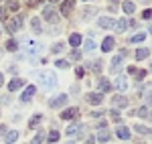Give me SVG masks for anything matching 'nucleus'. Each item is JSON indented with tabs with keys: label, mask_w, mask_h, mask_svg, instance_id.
<instances>
[{
	"label": "nucleus",
	"mask_w": 152,
	"mask_h": 144,
	"mask_svg": "<svg viewBox=\"0 0 152 144\" xmlns=\"http://www.w3.org/2000/svg\"><path fill=\"white\" fill-rule=\"evenodd\" d=\"M35 79H39L41 85H45V87H55L57 85V77H55L53 71H39L35 73Z\"/></svg>",
	"instance_id": "nucleus-1"
},
{
	"label": "nucleus",
	"mask_w": 152,
	"mask_h": 144,
	"mask_svg": "<svg viewBox=\"0 0 152 144\" xmlns=\"http://www.w3.org/2000/svg\"><path fill=\"white\" fill-rule=\"evenodd\" d=\"M65 104H67V96L61 94V96L53 97V99L49 102V108H61V106H65Z\"/></svg>",
	"instance_id": "nucleus-2"
},
{
	"label": "nucleus",
	"mask_w": 152,
	"mask_h": 144,
	"mask_svg": "<svg viewBox=\"0 0 152 144\" xmlns=\"http://www.w3.org/2000/svg\"><path fill=\"white\" fill-rule=\"evenodd\" d=\"M20 24H23V18H20V16H14V18H10V20L6 23V29H8L10 33H14V31L20 29Z\"/></svg>",
	"instance_id": "nucleus-3"
},
{
	"label": "nucleus",
	"mask_w": 152,
	"mask_h": 144,
	"mask_svg": "<svg viewBox=\"0 0 152 144\" xmlns=\"http://www.w3.org/2000/svg\"><path fill=\"white\" fill-rule=\"evenodd\" d=\"M112 106H116V108H126V106H128V97L114 96V97H112Z\"/></svg>",
	"instance_id": "nucleus-4"
},
{
	"label": "nucleus",
	"mask_w": 152,
	"mask_h": 144,
	"mask_svg": "<svg viewBox=\"0 0 152 144\" xmlns=\"http://www.w3.org/2000/svg\"><path fill=\"white\" fill-rule=\"evenodd\" d=\"M116 47V41H114V37H105L104 43H102V51H105V53H110L112 49Z\"/></svg>",
	"instance_id": "nucleus-5"
},
{
	"label": "nucleus",
	"mask_w": 152,
	"mask_h": 144,
	"mask_svg": "<svg viewBox=\"0 0 152 144\" xmlns=\"http://www.w3.org/2000/svg\"><path fill=\"white\" fill-rule=\"evenodd\" d=\"M43 18L49 20V23H57V20H59V18H57V12L53 10V8H45V10H43Z\"/></svg>",
	"instance_id": "nucleus-6"
},
{
	"label": "nucleus",
	"mask_w": 152,
	"mask_h": 144,
	"mask_svg": "<svg viewBox=\"0 0 152 144\" xmlns=\"http://www.w3.org/2000/svg\"><path fill=\"white\" fill-rule=\"evenodd\" d=\"M114 87H116L118 91H126L128 89V81H126V77H116V81H114Z\"/></svg>",
	"instance_id": "nucleus-7"
},
{
	"label": "nucleus",
	"mask_w": 152,
	"mask_h": 144,
	"mask_svg": "<svg viewBox=\"0 0 152 144\" xmlns=\"http://www.w3.org/2000/svg\"><path fill=\"white\" fill-rule=\"evenodd\" d=\"M77 114H79V110H77V108H67V110H63L61 118H63V120H71V118H75Z\"/></svg>",
	"instance_id": "nucleus-8"
},
{
	"label": "nucleus",
	"mask_w": 152,
	"mask_h": 144,
	"mask_svg": "<svg viewBox=\"0 0 152 144\" xmlns=\"http://www.w3.org/2000/svg\"><path fill=\"white\" fill-rule=\"evenodd\" d=\"M35 91H37V89H35V85H28V87L24 89V94L20 96V99H23V102H28V99H33Z\"/></svg>",
	"instance_id": "nucleus-9"
},
{
	"label": "nucleus",
	"mask_w": 152,
	"mask_h": 144,
	"mask_svg": "<svg viewBox=\"0 0 152 144\" xmlns=\"http://www.w3.org/2000/svg\"><path fill=\"white\" fill-rule=\"evenodd\" d=\"M97 87H99V91H110V89H112V83H110L105 77H99V79H97Z\"/></svg>",
	"instance_id": "nucleus-10"
},
{
	"label": "nucleus",
	"mask_w": 152,
	"mask_h": 144,
	"mask_svg": "<svg viewBox=\"0 0 152 144\" xmlns=\"http://www.w3.org/2000/svg\"><path fill=\"white\" fill-rule=\"evenodd\" d=\"M102 99H104L102 94H87V102H89V104H94V106H99V104H102Z\"/></svg>",
	"instance_id": "nucleus-11"
},
{
	"label": "nucleus",
	"mask_w": 152,
	"mask_h": 144,
	"mask_svg": "<svg viewBox=\"0 0 152 144\" xmlns=\"http://www.w3.org/2000/svg\"><path fill=\"white\" fill-rule=\"evenodd\" d=\"M73 6H75L73 0H65V2L61 4V12H63V14H71V12H73Z\"/></svg>",
	"instance_id": "nucleus-12"
},
{
	"label": "nucleus",
	"mask_w": 152,
	"mask_h": 144,
	"mask_svg": "<svg viewBox=\"0 0 152 144\" xmlns=\"http://www.w3.org/2000/svg\"><path fill=\"white\" fill-rule=\"evenodd\" d=\"M97 24H99L102 29H112V26H114V20H112V18H107V16H102V18L97 20Z\"/></svg>",
	"instance_id": "nucleus-13"
},
{
	"label": "nucleus",
	"mask_w": 152,
	"mask_h": 144,
	"mask_svg": "<svg viewBox=\"0 0 152 144\" xmlns=\"http://www.w3.org/2000/svg\"><path fill=\"white\" fill-rule=\"evenodd\" d=\"M23 85H24V79H12L10 83H8V89H10V91H16V89H20Z\"/></svg>",
	"instance_id": "nucleus-14"
},
{
	"label": "nucleus",
	"mask_w": 152,
	"mask_h": 144,
	"mask_svg": "<svg viewBox=\"0 0 152 144\" xmlns=\"http://www.w3.org/2000/svg\"><path fill=\"white\" fill-rule=\"evenodd\" d=\"M120 61H122V55H118V57H114V61H112V73H118L120 69H122Z\"/></svg>",
	"instance_id": "nucleus-15"
},
{
	"label": "nucleus",
	"mask_w": 152,
	"mask_h": 144,
	"mask_svg": "<svg viewBox=\"0 0 152 144\" xmlns=\"http://www.w3.org/2000/svg\"><path fill=\"white\" fill-rule=\"evenodd\" d=\"M69 45H73V47H79V45H81V35H77V33H75V35H71V37H69Z\"/></svg>",
	"instance_id": "nucleus-16"
},
{
	"label": "nucleus",
	"mask_w": 152,
	"mask_h": 144,
	"mask_svg": "<svg viewBox=\"0 0 152 144\" xmlns=\"http://www.w3.org/2000/svg\"><path fill=\"white\" fill-rule=\"evenodd\" d=\"M110 138H112V134L107 132V130H102V132L97 134V142H107Z\"/></svg>",
	"instance_id": "nucleus-17"
},
{
	"label": "nucleus",
	"mask_w": 152,
	"mask_h": 144,
	"mask_svg": "<svg viewBox=\"0 0 152 144\" xmlns=\"http://www.w3.org/2000/svg\"><path fill=\"white\" fill-rule=\"evenodd\" d=\"M118 138H122V140H128L130 138V130L128 128H118Z\"/></svg>",
	"instance_id": "nucleus-18"
},
{
	"label": "nucleus",
	"mask_w": 152,
	"mask_h": 144,
	"mask_svg": "<svg viewBox=\"0 0 152 144\" xmlns=\"http://www.w3.org/2000/svg\"><path fill=\"white\" fill-rule=\"evenodd\" d=\"M79 128H83V126H79V124H71L69 128L65 130V134H67V136H73V134H77V132H79Z\"/></svg>",
	"instance_id": "nucleus-19"
},
{
	"label": "nucleus",
	"mask_w": 152,
	"mask_h": 144,
	"mask_svg": "<svg viewBox=\"0 0 152 144\" xmlns=\"http://www.w3.org/2000/svg\"><path fill=\"white\" fill-rule=\"evenodd\" d=\"M122 8H124V12H128V14H132V12L136 10V6H134V2H124V4H122Z\"/></svg>",
	"instance_id": "nucleus-20"
},
{
	"label": "nucleus",
	"mask_w": 152,
	"mask_h": 144,
	"mask_svg": "<svg viewBox=\"0 0 152 144\" xmlns=\"http://www.w3.org/2000/svg\"><path fill=\"white\" fill-rule=\"evenodd\" d=\"M18 140V132H8L6 134V144H14Z\"/></svg>",
	"instance_id": "nucleus-21"
},
{
	"label": "nucleus",
	"mask_w": 152,
	"mask_h": 144,
	"mask_svg": "<svg viewBox=\"0 0 152 144\" xmlns=\"http://www.w3.org/2000/svg\"><path fill=\"white\" fill-rule=\"evenodd\" d=\"M148 53H150L148 49H138V51H136V59H138V61L146 59V57H148Z\"/></svg>",
	"instance_id": "nucleus-22"
},
{
	"label": "nucleus",
	"mask_w": 152,
	"mask_h": 144,
	"mask_svg": "<svg viewBox=\"0 0 152 144\" xmlns=\"http://www.w3.org/2000/svg\"><path fill=\"white\" fill-rule=\"evenodd\" d=\"M31 29H33V33H41V20L39 18H33L31 20Z\"/></svg>",
	"instance_id": "nucleus-23"
},
{
	"label": "nucleus",
	"mask_w": 152,
	"mask_h": 144,
	"mask_svg": "<svg viewBox=\"0 0 152 144\" xmlns=\"http://www.w3.org/2000/svg\"><path fill=\"white\" fill-rule=\"evenodd\" d=\"M43 140H45V132H43V130H39V132H37V136L33 138V142H31V144H41Z\"/></svg>",
	"instance_id": "nucleus-24"
},
{
	"label": "nucleus",
	"mask_w": 152,
	"mask_h": 144,
	"mask_svg": "<svg viewBox=\"0 0 152 144\" xmlns=\"http://www.w3.org/2000/svg\"><path fill=\"white\" fill-rule=\"evenodd\" d=\"M132 114H138L140 118H148L150 114H148V108H140V110H136V112H132Z\"/></svg>",
	"instance_id": "nucleus-25"
},
{
	"label": "nucleus",
	"mask_w": 152,
	"mask_h": 144,
	"mask_svg": "<svg viewBox=\"0 0 152 144\" xmlns=\"http://www.w3.org/2000/svg\"><path fill=\"white\" fill-rule=\"evenodd\" d=\"M146 39V35L144 33H138V35H134L132 39H130V43H140V41H144Z\"/></svg>",
	"instance_id": "nucleus-26"
},
{
	"label": "nucleus",
	"mask_w": 152,
	"mask_h": 144,
	"mask_svg": "<svg viewBox=\"0 0 152 144\" xmlns=\"http://www.w3.org/2000/svg\"><path fill=\"white\" fill-rule=\"evenodd\" d=\"M47 138H49V142H57V140H59V132H57V130H51Z\"/></svg>",
	"instance_id": "nucleus-27"
},
{
	"label": "nucleus",
	"mask_w": 152,
	"mask_h": 144,
	"mask_svg": "<svg viewBox=\"0 0 152 144\" xmlns=\"http://www.w3.org/2000/svg\"><path fill=\"white\" fill-rule=\"evenodd\" d=\"M126 26H128V20H124V18L116 23V29H118V31H126Z\"/></svg>",
	"instance_id": "nucleus-28"
},
{
	"label": "nucleus",
	"mask_w": 152,
	"mask_h": 144,
	"mask_svg": "<svg viewBox=\"0 0 152 144\" xmlns=\"http://www.w3.org/2000/svg\"><path fill=\"white\" fill-rule=\"evenodd\" d=\"M57 67H59V69H67V67H69V61H67V59H59L57 61Z\"/></svg>",
	"instance_id": "nucleus-29"
},
{
	"label": "nucleus",
	"mask_w": 152,
	"mask_h": 144,
	"mask_svg": "<svg viewBox=\"0 0 152 144\" xmlns=\"http://www.w3.org/2000/svg\"><path fill=\"white\" fill-rule=\"evenodd\" d=\"M39 49H41L39 43H31V45H28V53H39Z\"/></svg>",
	"instance_id": "nucleus-30"
},
{
	"label": "nucleus",
	"mask_w": 152,
	"mask_h": 144,
	"mask_svg": "<svg viewBox=\"0 0 152 144\" xmlns=\"http://www.w3.org/2000/svg\"><path fill=\"white\" fill-rule=\"evenodd\" d=\"M8 8H10V10H18V8H20L18 0H10V2H8Z\"/></svg>",
	"instance_id": "nucleus-31"
},
{
	"label": "nucleus",
	"mask_w": 152,
	"mask_h": 144,
	"mask_svg": "<svg viewBox=\"0 0 152 144\" xmlns=\"http://www.w3.org/2000/svg\"><path fill=\"white\" fill-rule=\"evenodd\" d=\"M134 128H136V132H140V134H152L146 126H134Z\"/></svg>",
	"instance_id": "nucleus-32"
},
{
	"label": "nucleus",
	"mask_w": 152,
	"mask_h": 144,
	"mask_svg": "<svg viewBox=\"0 0 152 144\" xmlns=\"http://www.w3.org/2000/svg\"><path fill=\"white\" fill-rule=\"evenodd\" d=\"M16 47H18V45H16V41H8V43H6V49H8V51H16Z\"/></svg>",
	"instance_id": "nucleus-33"
},
{
	"label": "nucleus",
	"mask_w": 152,
	"mask_h": 144,
	"mask_svg": "<svg viewBox=\"0 0 152 144\" xmlns=\"http://www.w3.org/2000/svg\"><path fill=\"white\" fill-rule=\"evenodd\" d=\"M94 49H95L94 41H91V39H87V41H85V51H94Z\"/></svg>",
	"instance_id": "nucleus-34"
},
{
	"label": "nucleus",
	"mask_w": 152,
	"mask_h": 144,
	"mask_svg": "<svg viewBox=\"0 0 152 144\" xmlns=\"http://www.w3.org/2000/svg\"><path fill=\"white\" fill-rule=\"evenodd\" d=\"M142 18H144V20H150V18H152V10H150V8H146V10L142 12Z\"/></svg>",
	"instance_id": "nucleus-35"
},
{
	"label": "nucleus",
	"mask_w": 152,
	"mask_h": 144,
	"mask_svg": "<svg viewBox=\"0 0 152 144\" xmlns=\"http://www.w3.org/2000/svg\"><path fill=\"white\" fill-rule=\"evenodd\" d=\"M63 47H65L63 43H57V45L53 47V53H61V51H63Z\"/></svg>",
	"instance_id": "nucleus-36"
},
{
	"label": "nucleus",
	"mask_w": 152,
	"mask_h": 144,
	"mask_svg": "<svg viewBox=\"0 0 152 144\" xmlns=\"http://www.w3.org/2000/svg\"><path fill=\"white\" fill-rule=\"evenodd\" d=\"M146 104H148V106H152V89H148V91H146Z\"/></svg>",
	"instance_id": "nucleus-37"
},
{
	"label": "nucleus",
	"mask_w": 152,
	"mask_h": 144,
	"mask_svg": "<svg viewBox=\"0 0 152 144\" xmlns=\"http://www.w3.org/2000/svg\"><path fill=\"white\" fill-rule=\"evenodd\" d=\"M91 67H94V71H102V63H99V61H94V65H91Z\"/></svg>",
	"instance_id": "nucleus-38"
},
{
	"label": "nucleus",
	"mask_w": 152,
	"mask_h": 144,
	"mask_svg": "<svg viewBox=\"0 0 152 144\" xmlns=\"http://www.w3.org/2000/svg\"><path fill=\"white\" fill-rule=\"evenodd\" d=\"M39 122H41V116H35V118H31V128H33V126H37Z\"/></svg>",
	"instance_id": "nucleus-39"
},
{
	"label": "nucleus",
	"mask_w": 152,
	"mask_h": 144,
	"mask_svg": "<svg viewBox=\"0 0 152 144\" xmlns=\"http://www.w3.org/2000/svg\"><path fill=\"white\" fill-rule=\"evenodd\" d=\"M0 20H6V8L0 6Z\"/></svg>",
	"instance_id": "nucleus-40"
},
{
	"label": "nucleus",
	"mask_w": 152,
	"mask_h": 144,
	"mask_svg": "<svg viewBox=\"0 0 152 144\" xmlns=\"http://www.w3.org/2000/svg\"><path fill=\"white\" fill-rule=\"evenodd\" d=\"M75 73H77L79 77H83V75H85V69H83V67H77V69H75Z\"/></svg>",
	"instance_id": "nucleus-41"
},
{
	"label": "nucleus",
	"mask_w": 152,
	"mask_h": 144,
	"mask_svg": "<svg viewBox=\"0 0 152 144\" xmlns=\"http://www.w3.org/2000/svg\"><path fill=\"white\" fill-rule=\"evenodd\" d=\"M112 120H116V122H120V114H118L116 110H114V112H112Z\"/></svg>",
	"instance_id": "nucleus-42"
},
{
	"label": "nucleus",
	"mask_w": 152,
	"mask_h": 144,
	"mask_svg": "<svg viewBox=\"0 0 152 144\" xmlns=\"http://www.w3.org/2000/svg\"><path fill=\"white\" fill-rule=\"evenodd\" d=\"M71 57H73V59H79V57H81V53H79V51H73V55H71Z\"/></svg>",
	"instance_id": "nucleus-43"
},
{
	"label": "nucleus",
	"mask_w": 152,
	"mask_h": 144,
	"mask_svg": "<svg viewBox=\"0 0 152 144\" xmlns=\"http://www.w3.org/2000/svg\"><path fill=\"white\" fill-rule=\"evenodd\" d=\"M91 114H94L95 118H99V116H102V114H104V110H97V112H91Z\"/></svg>",
	"instance_id": "nucleus-44"
},
{
	"label": "nucleus",
	"mask_w": 152,
	"mask_h": 144,
	"mask_svg": "<svg viewBox=\"0 0 152 144\" xmlns=\"http://www.w3.org/2000/svg\"><path fill=\"white\" fill-rule=\"evenodd\" d=\"M6 132V126H2V124H0V134H4Z\"/></svg>",
	"instance_id": "nucleus-45"
},
{
	"label": "nucleus",
	"mask_w": 152,
	"mask_h": 144,
	"mask_svg": "<svg viewBox=\"0 0 152 144\" xmlns=\"http://www.w3.org/2000/svg\"><path fill=\"white\" fill-rule=\"evenodd\" d=\"M2 85H4V75L0 73V87H2Z\"/></svg>",
	"instance_id": "nucleus-46"
},
{
	"label": "nucleus",
	"mask_w": 152,
	"mask_h": 144,
	"mask_svg": "<svg viewBox=\"0 0 152 144\" xmlns=\"http://www.w3.org/2000/svg\"><path fill=\"white\" fill-rule=\"evenodd\" d=\"M148 33H150V35H152V24H150V26H148Z\"/></svg>",
	"instance_id": "nucleus-47"
},
{
	"label": "nucleus",
	"mask_w": 152,
	"mask_h": 144,
	"mask_svg": "<svg viewBox=\"0 0 152 144\" xmlns=\"http://www.w3.org/2000/svg\"><path fill=\"white\" fill-rule=\"evenodd\" d=\"M140 2H148V0H140Z\"/></svg>",
	"instance_id": "nucleus-48"
},
{
	"label": "nucleus",
	"mask_w": 152,
	"mask_h": 144,
	"mask_svg": "<svg viewBox=\"0 0 152 144\" xmlns=\"http://www.w3.org/2000/svg\"><path fill=\"white\" fill-rule=\"evenodd\" d=\"M83 2H89V0H83Z\"/></svg>",
	"instance_id": "nucleus-49"
},
{
	"label": "nucleus",
	"mask_w": 152,
	"mask_h": 144,
	"mask_svg": "<svg viewBox=\"0 0 152 144\" xmlns=\"http://www.w3.org/2000/svg\"><path fill=\"white\" fill-rule=\"evenodd\" d=\"M51 2H57V0H51Z\"/></svg>",
	"instance_id": "nucleus-50"
},
{
	"label": "nucleus",
	"mask_w": 152,
	"mask_h": 144,
	"mask_svg": "<svg viewBox=\"0 0 152 144\" xmlns=\"http://www.w3.org/2000/svg\"><path fill=\"white\" fill-rule=\"evenodd\" d=\"M112 2H116V0H112Z\"/></svg>",
	"instance_id": "nucleus-51"
}]
</instances>
